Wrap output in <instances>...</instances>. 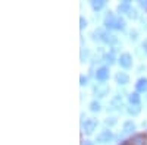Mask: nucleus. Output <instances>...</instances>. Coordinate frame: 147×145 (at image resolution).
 <instances>
[{"instance_id": "f257e3e1", "label": "nucleus", "mask_w": 147, "mask_h": 145, "mask_svg": "<svg viewBox=\"0 0 147 145\" xmlns=\"http://www.w3.org/2000/svg\"><path fill=\"white\" fill-rule=\"evenodd\" d=\"M105 25L107 28H116V29H124L125 28V21L122 18H116L109 12V15L105 19Z\"/></svg>"}, {"instance_id": "f03ea898", "label": "nucleus", "mask_w": 147, "mask_h": 145, "mask_svg": "<svg viewBox=\"0 0 147 145\" xmlns=\"http://www.w3.org/2000/svg\"><path fill=\"white\" fill-rule=\"evenodd\" d=\"M82 128H84V132L85 134H93L94 132V129L97 128V120L96 119H87L84 122V125H82Z\"/></svg>"}, {"instance_id": "7ed1b4c3", "label": "nucleus", "mask_w": 147, "mask_h": 145, "mask_svg": "<svg viewBox=\"0 0 147 145\" xmlns=\"http://www.w3.org/2000/svg\"><path fill=\"white\" fill-rule=\"evenodd\" d=\"M94 34H96V35H100V40H103V41H106V43H109V44L116 43V37H115V35H110L109 32H103V31H100V29H97V31H94Z\"/></svg>"}, {"instance_id": "20e7f679", "label": "nucleus", "mask_w": 147, "mask_h": 145, "mask_svg": "<svg viewBox=\"0 0 147 145\" xmlns=\"http://www.w3.org/2000/svg\"><path fill=\"white\" fill-rule=\"evenodd\" d=\"M119 63H121V66H122V67H125V69L131 67V65H132V59H131V54H128V53L121 54V57H119Z\"/></svg>"}, {"instance_id": "39448f33", "label": "nucleus", "mask_w": 147, "mask_h": 145, "mask_svg": "<svg viewBox=\"0 0 147 145\" xmlns=\"http://www.w3.org/2000/svg\"><path fill=\"white\" fill-rule=\"evenodd\" d=\"M128 142H129V145H147V138L144 135H136Z\"/></svg>"}, {"instance_id": "423d86ee", "label": "nucleus", "mask_w": 147, "mask_h": 145, "mask_svg": "<svg viewBox=\"0 0 147 145\" xmlns=\"http://www.w3.org/2000/svg\"><path fill=\"white\" fill-rule=\"evenodd\" d=\"M112 138H113L112 132H110V130H103L102 134L97 136V142H109Z\"/></svg>"}, {"instance_id": "0eeeda50", "label": "nucleus", "mask_w": 147, "mask_h": 145, "mask_svg": "<svg viewBox=\"0 0 147 145\" xmlns=\"http://www.w3.org/2000/svg\"><path fill=\"white\" fill-rule=\"evenodd\" d=\"M115 79H116V82L119 84V85H125V84H128V81H129V76L125 74V72H119V74H116Z\"/></svg>"}, {"instance_id": "6e6552de", "label": "nucleus", "mask_w": 147, "mask_h": 145, "mask_svg": "<svg viewBox=\"0 0 147 145\" xmlns=\"http://www.w3.org/2000/svg\"><path fill=\"white\" fill-rule=\"evenodd\" d=\"M94 92L97 97H105L109 92V87L107 85H96L94 87Z\"/></svg>"}, {"instance_id": "1a4fd4ad", "label": "nucleus", "mask_w": 147, "mask_h": 145, "mask_svg": "<svg viewBox=\"0 0 147 145\" xmlns=\"http://www.w3.org/2000/svg\"><path fill=\"white\" fill-rule=\"evenodd\" d=\"M96 76H97V79H99V81H106L109 78V69L107 67H100L99 70H97Z\"/></svg>"}, {"instance_id": "9d476101", "label": "nucleus", "mask_w": 147, "mask_h": 145, "mask_svg": "<svg viewBox=\"0 0 147 145\" xmlns=\"http://www.w3.org/2000/svg\"><path fill=\"white\" fill-rule=\"evenodd\" d=\"M136 90H137L138 92H144V91H147V79H146V78H141V79L137 81V84H136Z\"/></svg>"}, {"instance_id": "9b49d317", "label": "nucleus", "mask_w": 147, "mask_h": 145, "mask_svg": "<svg viewBox=\"0 0 147 145\" xmlns=\"http://www.w3.org/2000/svg\"><path fill=\"white\" fill-rule=\"evenodd\" d=\"M118 10L121 12V13H129V10H131V5L128 0H125V2H122L118 7Z\"/></svg>"}, {"instance_id": "f8f14e48", "label": "nucleus", "mask_w": 147, "mask_h": 145, "mask_svg": "<svg viewBox=\"0 0 147 145\" xmlns=\"http://www.w3.org/2000/svg\"><path fill=\"white\" fill-rule=\"evenodd\" d=\"M129 103H131L132 106H138V104H140V95H138L137 92L131 94V95H129Z\"/></svg>"}, {"instance_id": "ddd939ff", "label": "nucleus", "mask_w": 147, "mask_h": 145, "mask_svg": "<svg viewBox=\"0 0 147 145\" xmlns=\"http://www.w3.org/2000/svg\"><path fill=\"white\" fill-rule=\"evenodd\" d=\"M91 6H93L94 10H100V9L105 6V2H103V0H93V2H91Z\"/></svg>"}, {"instance_id": "4468645a", "label": "nucleus", "mask_w": 147, "mask_h": 145, "mask_svg": "<svg viewBox=\"0 0 147 145\" xmlns=\"http://www.w3.org/2000/svg\"><path fill=\"white\" fill-rule=\"evenodd\" d=\"M134 129H136V125H134L131 120L129 122H125V125H124V132L125 134H129V132H132Z\"/></svg>"}, {"instance_id": "2eb2a0df", "label": "nucleus", "mask_w": 147, "mask_h": 145, "mask_svg": "<svg viewBox=\"0 0 147 145\" xmlns=\"http://www.w3.org/2000/svg\"><path fill=\"white\" fill-rule=\"evenodd\" d=\"M110 106H112L110 108H118V107H121V106H122V98H121L119 95H116L115 98L112 100V104H110Z\"/></svg>"}, {"instance_id": "dca6fc26", "label": "nucleus", "mask_w": 147, "mask_h": 145, "mask_svg": "<svg viewBox=\"0 0 147 145\" xmlns=\"http://www.w3.org/2000/svg\"><path fill=\"white\" fill-rule=\"evenodd\" d=\"M140 106H131V107H128V113L129 114H132V116H137L138 113H140Z\"/></svg>"}, {"instance_id": "f3484780", "label": "nucleus", "mask_w": 147, "mask_h": 145, "mask_svg": "<svg viewBox=\"0 0 147 145\" xmlns=\"http://www.w3.org/2000/svg\"><path fill=\"white\" fill-rule=\"evenodd\" d=\"M90 110L91 112H99L100 110V103L99 101H91L90 103Z\"/></svg>"}, {"instance_id": "a211bd4d", "label": "nucleus", "mask_w": 147, "mask_h": 145, "mask_svg": "<svg viewBox=\"0 0 147 145\" xmlns=\"http://www.w3.org/2000/svg\"><path fill=\"white\" fill-rule=\"evenodd\" d=\"M105 59H106V62H107L109 65H112V63H113V51L110 53V54H106Z\"/></svg>"}, {"instance_id": "6ab92c4d", "label": "nucleus", "mask_w": 147, "mask_h": 145, "mask_svg": "<svg viewBox=\"0 0 147 145\" xmlns=\"http://www.w3.org/2000/svg\"><path fill=\"white\" fill-rule=\"evenodd\" d=\"M115 123H116V119H113V117H110V119L106 120V125H107V126H112V125H115Z\"/></svg>"}, {"instance_id": "aec40b11", "label": "nucleus", "mask_w": 147, "mask_h": 145, "mask_svg": "<svg viewBox=\"0 0 147 145\" xmlns=\"http://www.w3.org/2000/svg\"><path fill=\"white\" fill-rule=\"evenodd\" d=\"M128 16H129V18H134V19H136V18L138 16V15H137V10L131 9V10H129V13H128Z\"/></svg>"}, {"instance_id": "412c9836", "label": "nucleus", "mask_w": 147, "mask_h": 145, "mask_svg": "<svg viewBox=\"0 0 147 145\" xmlns=\"http://www.w3.org/2000/svg\"><path fill=\"white\" fill-rule=\"evenodd\" d=\"M80 22H81V25H80L81 28H85V27H87V21H85V19L82 18V16L80 18Z\"/></svg>"}, {"instance_id": "4be33fe9", "label": "nucleus", "mask_w": 147, "mask_h": 145, "mask_svg": "<svg viewBox=\"0 0 147 145\" xmlns=\"http://www.w3.org/2000/svg\"><path fill=\"white\" fill-rule=\"evenodd\" d=\"M87 56H88V50H82L81 51V60H82V62H84V59L87 57Z\"/></svg>"}, {"instance_id": "5701e85b", "label": "nucleus", "mask_w": 147, "mask_h": 145, "mask_svg": "<svg viewBox=\"0 0 147 145\" xmlns=\"http://www.w3.org/2000/svg\"><path fill=\"white\" fill-rule=\"evenodd\" d=\"M80 82H81V85H85V84H87V78L81 76V78H80Z\"/></svg>"}, {"instance_id": "b1692460", "label": "nucleus", "mask_w": 147, "mask_h": 145, "mask_svg": "<svg viewBox=\"0 0 147 145\" xmlns=\"http://www.w3.org/2000/svg\"><path fill=\"white\" fill-rule=\"evenodd\" d=\"M131 40H137V31H131Z\"/></svg>"}, {"instance_id": "393cba45", "label": "nucleus", "mask_w": 147, "mask_h": 145, "mask_svg": "<svg viewBox=\"0 0 147 145\" xmlns=\"http://www.w3.org/2000/svg\"><path fill=\"white\" fill-rule=\"evenodd\" d=\"M84 145H93V144H91V142H90V141H87V142H85V144H84Z\"/></svg>"}, {"instance_id": "a878e982", "label": "nucleus", "mask_w": 147, "mask_h": 145, "mask_svg": "<svg viewBox=\"0 0 147 145\" xmlns=\"http://www.w3.org/2000/svg\"><path fill=\"white\" fill-rule=\"evenodd\" d=\"M122 145H129V142H124V144H122Z\"/></svg>"}]
</instances>
